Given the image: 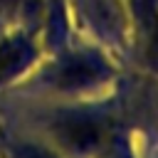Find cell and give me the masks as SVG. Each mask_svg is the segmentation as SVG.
<instances>
[{
    "instance_id": "7a4b0ae2",
    "label": "cell",
    "mask_w": 158,
    "mask_h": 158,
    "mask_svg": "<svg viewBox=\"0 0 158 158\" xmlns=\"http://www.w3.org/2000/svg\"><path fill=\"white\" fill-rule=\"evenodd\" d=\"M0 118V158H64L32 128L7 116Z\"/></svg>"
},
{
    "instance_id": "6da1fadb",
    "label": "cell",
    "mask_w": 158,
    "mask_h": 158,
    "mask_svg": "<svg viewBox=\"0 0 158 158\" xmlns=\"http://www.w3.org/2000/svg\"><path fill=\"white\" fill-rule=\"evenodd\" d=\"M47 44L40 32L10 25L0 32V96L20 86L44 57Z\"/></svg>"
}]
</instances>
